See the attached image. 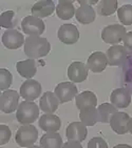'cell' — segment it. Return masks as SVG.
<instances>
[{"label":"cell","instance_id":"cell-36","mask_svg":"<svg viewBox=\"0 0 132 148\" xmlns=\"http://www.w3.org/2000/svg\"><path fill=\"white\" fill-rule=\"evenodd\" d=\"M128 131L132 134V118H130L129 122H128Z\"/></svg>","mask_w":132,"mask_h":148},{"label":"cell","instance_id":"cell-3","mask_svg":"<svg viewBox=\"0 0 132 148\" xmlns=\"http://www.w3.org/2000/svg\"><path fill=\"white\" fill-rule=\"evenodd\" d=\"M38 139V130L34 125L23 124L18 128L16 132V143L21 147H32L34 146Z\"/></svg>","mask_w":132,"mask_h":148},{"label":"cell","instance_id":"cell-21","mask_svg":"<svg viewBox=\"0 0 132 148\" xmlns=\"http://www.w3.org/2000/svg\"><path fill=\"white\" fill-rule=\"evenodd\" d=\"M16 69L21 77L32 79L37 73V66L34 59H28L16 63Z\"/></svg>","mask_w":132,"mask_h":148},{"label":"cell","instance_id":"cell-17","mask_svg":"<svg viewBox=\"0 0 132 148\" xmlns=\"http://www.w3.org/2000/svg\"><path fill=\"white\" fill-rule=\"evenodd\" d=\"M39 127L43 131L52 132V131H58L61 127V121L59 117L55 116L54 114H44L39 118L38 121Z\"/></svg>","mask_w":132,"mask_h":148},{"label":"cell","instance_id":"cell-29","mask_svg":"<svg viewBox=\"0 0 132 148\" xmlns=\"http://www.w3.org/2000/svg\"><path fill=\"white\" fill-rule=\"evenodd\" d=\"M16 20H15V13L13 11L3 12L0 16V24L2 27L13 29L14 26H16Z\"/></svg>","mask_w":132,"mask_h":148},{"label":"cell","instance_id":"cell-23","mask_svg":"<svg viewBox=\"0 0 132 148\" xmlns=\"http://www.w3.org/2000/svg\"><path fill=\"white\" fill-rule=\"evenodd\" d=\"M81 121L86 126H94L97 122H99V114L97 108L95 106H90L87 108H83L79 112Z\"/></svg>","mask_w":132,"mask_h":148},{"label":"cell","instance_id":"cell-19","mask_svg":"<svg viewBox=\"0 0 132 148\" xmlns=\"http://www.w3.org/2000/svg\"><path fill=\"white\" fill-rule=\"evenodd\" d=\"M56 6L52 0H42V1H38L33 5L31 12L33 16L37 18H44L49 17L54 13Z\"/></svg>","mask_w":132,"mask_h":148},{"label":"cell","instance_id":"cell-10","mask_svg":"<svg viewBox=\"0 0 132 148\" xmlns=\"http://www.w3.org/2000/svg\"><path fill=\"white\" fill-rule=\"evenodd\" d=\"M127 49L123 45H115L111 46L108 49L106 53L107 59H108V64L110 66H119L122 65L127 59Z\"/></svg>","mask_w":132,"mask_h":148},{"label":"cell","instance_id":"cell-1","mask_svg":"<svg viewBox=\"0 0 132 148\" xmlns=\"http://www.w3.org/2000/svg\"><path fill=\"white\" fill-rule=\"evenodd\" d=\"M51 51V44L47 38L40 36H29L24 42V54L31 59L42 58Z\"/></svg>","mask_w":132,"mask_h":148},{"label":"cell","instance_id":"cell-15","mask_svg":"<svg viewBox=\"0 0 132 148\" xmlns=\"http://www.w3.org/2000/svg\"><path fill=\"white\" fill-rule=\"evenodd\" d=\"M107 65H108L107 56L101 51H95L90 55V57L88 58L87 66L93 73H101L106 69Z\"/></svg>","mask_w":132,"mask_h":148},{"label":"cell","instance_id":"cell-6","mask_svg":"<svg viewBox=\"0 0 132 148\" xmlns=\"http://www.w3.org/2000/svg\"><path fill=\"white\" fill-rule=\"evenodd\" d=\"M19 94L14 89H6L0 97V108L6 114H12L18 108Z\"/></svg>","mask_w":132,"mask_h":148},{"label":"cell","instance_id":"cell-12","mask_svg":"<svg viewBox=\"0 0 132 148\" xmlns=\"http://www.w3.org/2000/svg\"><path fill=\"white\" fill-rule=\"evenodd\" d=\"M88 66L83 64V62H75L71 63L68 67V77L74 83H81L83 82L88 78Z\"/></svg>","mask_w":132,"mask_h":148},{"label":"cell","instance_id":"cell-32","mask_svg":"<svg viewBox=\"0 0 132 148\" xmlns=\"http://www.w3.org/2000/svg\"><path fill=\"white\" fill-rule=\"evenodd\" d=\"M88 148H108V144L103 138H93L88 143Z\"/></svg>","mask_w":132,"mask_h":148},{"label":"cell","instance_id":"cell-22","mask_svg":"<svg viewBox=\"0 0 132 148\" xmlns=\"http://www.w3.org/2000/svg\"><path fill=\"white\" fill-rule=\"evenodd\" d=\"M75 102H76V107L79 110H81V109L90 107V106H95L96 107V105H97V98H96V96H95L93 91L86 90L76 95Z\"/></svg>","mask_w":132,"mask_h":148},{"label":"cell","instance_id":"cell-31","mask_svg":"<svg viewBox=\"0 0 132 148\" xmlns=\"http://www.w3.org/2000/svg\"><path fill=\"white\" fill-rule=\"evenodd\" d=\"M12 132L11 129L6 125L1 124L0 125V145H4L11 140Z\"/></svg>","mask_w":132,"mask_h":148},{"label":"cell","instance_id":"cell-34","mask_svg":"<svg viewBox=\"0 0 132 148\" xmlns=\"http://www.w3.org/2000/svg\"><path fill=\"white\" fill-rule=\"evenodd\" d=\"M63 147H77V148H81V142H77V141H73V140H69V142H67L66 144H63Z\"/></svg>","mask_w":132,"mask_h":148},{"label":"cell","instance_id":"cell-7","mask_svg":"<svg viewBox=\"0 0 132 148\" xmlns=\"http://www.w3.org/2000/svg\"><path fill=\"white\" fill-rule=\"evenodd\" d=\"M41 95L40 83L33 79H28L22 83L20 87V96L24 100L33 101L36 100Z\"/></svg>","mask_w":132,"mask_h":148},{"label":"cell","instance_id":"cell-25","mask_svg":"<svg viewBox=\"0 0 132 148\" xmlns=\"http://www.w3.org/2000/svg\"><path fill=\"white\" fill-rule=\"evenodd\" d=\"M63 145L61 136L56 131L44 134L40 139V147L43 148H59Z\"/></svg>","mask_w":132,"mask_h":148},{"label":"cell","instance_id":"cell-8","mask_svg":"<svg viewBox=\"0 0 132 148\" xmlns=\"http://www.w3.org/2000/svg\"><path fill=\"white\" fill-rule=\"evenodd\" d=\"M55 95L60 101V103L70 102L77 95V87L74 83L61 82L55 87Z\"/></svg>","mask_w":132,"mask_h":148},{"label":"cell","instance_id":"cell-35","mask_svg":"<svg viewBox=\"0 0 132 148\" xmlns=\"http://www.w3.org/2000/svg\"><path fill=\"white\" fill-rule=\"evenodd\" d=\"M78 2H79V4H89V5H91V4L98 3V1L97 0H79Z\"/></svg>","mask_w":132,"mask_h":148},{"label":"cell","instance_id":"cell-26","mask_svg":"<svg viewBox=\"0 0 132 148\" xmlns=\"http://www.w3.org/2000/svg\"><path fill=\"white\" fill-rule=\"evenodd\" d=\"M98 114H99V122L109 123L112 116L117 112V107L110 103H103L98 106Z\"/></svg>","mask_w":132,"mask_h":148},{"label":"cell","instance_id":"cell-14","mask_svg":"<svg viewBox=\"0 0 132 148\" xmlns=\"http://www.w3.org/2000/svg\"><path fill=\"white\" fill-rule=\"evenodd\" d=\"M88 130L87 126L83 122H72L66 129V137L68 140L83 142L87 138Z\"/></svg>","mask_w":132,"mask_h":148},{"label":"cell","instance_id":"cell-4","mask_svg":"<svg viewBox=\"0 0 132 148\" xmlns=\"http://www.w3.org/2000/svg\"><path fill=\"white\" fill-rule=\"evenodd\" d=\"M127 32L125 26L122 24H111L104 27L101 31V39L109 44H117L123 41Z\"/></svg>","mask_w":132,"mask_h":148},{"label":"cell","instance_id":"cell-5","mask_svg":"<svg viewBox=\"0 0 132 148\" xmlns=\"http://www.w3.org/2000/svg\"><path fill=\"white\" fill-rule=\"evenodd\" d=\"M21 29L29 36H40L46 29V25L40 18L26 16L21 21Z\"/></svg>","mask_w":132,"mask_h":148},{"label":"cell","instance_id":"cell-33","mask_svg":"<svg viewBox=\"0 0 132 148\" xmlns=\"http://www.w3.org/2000/svg\"><path fill=\"white\" fill-rule=\"evenodd\" d=\"M123 42L125 49H127L130 53H132V32L127 33L126 36L123 39Z\"/></svg>","mask_w":132,"mask_h":148},{"label":"cell","instance_id":"cell-24","mask_svg":"<svg viewBox=\"0 0 132 148\" xmlns=\"http://www.w3.org/2000/svg\"><path fill=\"white\" fill-rule=\"evenodd\" d=\"M75 8L73 5V1L70 0H60L56 6V14L58 18L63 20H69L75 15Z\"/></svg>","mask_w":132,"mask_h":148},{"label":"cell","instance_id":"cell-2","mask_svg":"<svg viewBox=\"0 0 132 148\" xmlns=\"http://www.w3.org/2000/svg\"><path fill=\"white\" fill-rule=\"evenodd\" d=\"M39 117V108L33 101H23L19 104L16 112L17 121L20 124H32Z\"/></svg>","mask_w":132,"mask_h":148},{"label":"cell","instance_id":"cell-20","mask_svg":"<svg viewBox=\"0 0 132 148\" xmlns=\"http://www.w3.org/2000/svg\"><path fill=\"white\" fill-rule=\"evenodd\" d=\"M75 17L81 24H90L95 20L96 14L93 6L89 4H81V6L75 12Z\"/></svg>","mask_w":132,"mask_h":148},{"label":"cell","instance_id":"cell-13","mask_svg":"<svg viewBox=\"0 0 132 148\" xmlns=\"http://www.w3.org/2000/svg\"><path fill=\"white\" fill-rule=\"evenodd\" d=\"M129 120L130 117L128 114L117 111L112 116L109 123L112 130L114 132H116L117 134H125L128 132V122H129Z\"/></svg>","mask_w":132,"mask_h":148},{"label":"cell","instance_id":"cell-18","mask_svg":"<svg viewBox=\"0 0 132 148\" xmlns=\"http://www.w3.org/2000/svg\"><path fill=\"white\" fill-rule=\"evenodd\" d=\"M110 100L117 108H127L131 103V95L126 88H116L112 91Z\"/></svg>","mask_w":132,"mask_h":148},{"label":"cell","instance_id":"cell-30","mask_svg":"<svg viewBox=\"0 0 132 148\" xmlns=\"http://www.w3.org/2000/svg\"><path fill=\"white\" fill-rule=\"evenodd\" d=\"M13 82V76L8 69H0V89L2 91L9 89Z\"/></svg>","mask_w":132,"mask_h":148},{"label":"cell","instance_id":"cell-28","mask_svg":"<svg viewBox=\"0 0 132 148\" xmlns=\"http://www.w3.org/2000/svg\"><path fill=\"white\" fill-rule=\"evenodd\" d=\"M118 20L122 24L125 25H131L132 24V5L131 4H125V5L118 8L117 10Z\"/></svg>","mask_w":132,"mask_h":148},{"label":"cell","instance_id":"cell-9","mask_svg":"<svg viewBox=\"0 0 132 148\" xmlns=\"http://www.w3.org/2000/svg\"><path fill=\"white\" fill-rule=\"evenodd\" d=\"M58 39L65 44H74L79 39V32L74 24H63L57 32Z\"/></svg>","mask_w":132,"mask_h":148},{"label":"cell","instance_id":"cell-27","mask_svg":"<svg viewBox=\"0 0 132 148\" xmlns=\"http://www.w3.org/2000/svg\"><path fill=\"white\" fill-rule=\"evenodd\" d=\"M97 13L101 16H110L117 11L116 0H101L97 3Z\"/></svg>","mask_w":132,"mask_h":148},{"label":"cell","instance_id":"cell-37","mask_svg":"<svg viewBox=\"0 0 132 148\" xmlns=\"http://www.w3.org/2000/svg\"><path fill=\"white\" fill-rule=\"evenodd\" d=\"M118 147H128V148H131V146H130V145H124V144H121V145L115 146V148H118Z\"/></svg>","mask_w":132,"mask_h":148},{"label":"cell","instance_id":"cell-11","mask_svg":"<svg viewBox=\"0 0 132 148\" xmlns=\"http://www.w3.org/2000/svg\"><path fill=\"white\" fill-rule=\"evenodd\" d=\"M26 42L24 37L17 29H8L2 35V43L6 49H17Z\"/></svg>","mask_w":132,"mask_h":148},{"label":"cell","instance_id":"cell-16","mask_svg":"<svg viewBox=\"0 0 132 148\" xmlns=\"http://www.w3.org/2000/svg\"><path fill=\"white\" fill-rule=\"evenodd\" d=\"M59 103L60 101L56 97L55 92H52V91H46L39 100L40 109L46 114H54L57 110Z\"/></svg>","mask_w":132,"mask_h":148}]
</instances>
